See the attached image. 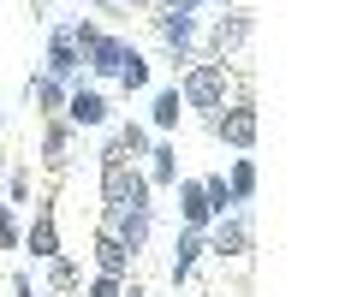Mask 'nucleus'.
<instances>
[{
    "instance_id": "1",
    "label": "nucleus",
    "mask_w": 357,
    "mask_h": 297,
    "mask_svg": "<svg viewBox=\"0 0 357 297\" xmlns=\"http://www.w3.org/2000/svg\"><path fill=\"white\" fill-rule=\"evenodd\" d=\"M238 95H250V78L238 72V60H191L178 72V102H185V113L203 119V125L227 102H238Z\"/></svg>"
},
{
    "instance_id": "2",
    "label": "nucleus",
    "mask_w": 357,
    "mask_h": 297,
    "mask_svg": "<svg viewBox=\"0 0 357 297\" xmlns=\"http://www.w3.org/2000/svg\"><path fill=\"white\" fill-rule=\"evenodd\" d=\"M96 191H102V214L96 220L131 214V208H155V191L143 179V167L119 155V143H102V155H96Z\"/></svg>"
},
{
    "instance_id": "3",
    "label": "nucleus",
    "mask_w": 357,
    "mask_h": 297,
    "mask_svg": "<svg viewBox=\"0 0 357 297\" xmlns=\"http://www.w3.org/2000/svg\"><path fill=\"white\" fill-rule=\"evenodd\" d=\"M72 42H77V54H84V72L96 78V90L119 78V65H126V54H131V36L107 30L102 18H72Z\"/></svg>"
},
{
    "instance_id": "4",
    "label": "nucleus",
    "mask_w": 357,
    "mask_h": 297,
    "mask_svg": "<svg viewBox=\"0 0 357 297\" xmlns=\"http://www.w3.org/2000/svg\"><path fill=\"white\" fill-rule=\"evenodd\" d=\"M250 36H256V6H227V13H215L203 24L197 60H238V54L250 48Z\"/></svg>"
},
{
    "instance_id": "5",
    "label": "nucleus",
    "mask_w": 357,
    "mask_h": 297,
    "mask_svg": "<svg viewBox=\"0 0 357 297\" xmlns=\"http://www.w3.org/2000/svg\"><path fill=\"white\" fill-rule=\"evenodd\" d=\"M149 30H155V42H161V54H167V65H173V72H185V65L197 60V36H203V18L178 13L173 0H167V6H149Z\"/></svg>"
},
{
    "instance_id": "6",
    "label": "nucleus",
    "mask_w": 357,
    "mask_h": 297,
    "mask_svg": "<svg viewBox=\"0 0 357 297\" xmlns=\"http://www.w3.org/2000/svg\"><path fill=\"white\" fill-rule=\"evenodd\" d=\"M208 137H215L220 149H232V155H250L256 137H262V107H256V95H238V102H227L215 119H208Z\"/></svg>"
},
{
    "instance_id": "7",
    "label": "nucleus",
    "mask_w": 357,
    "mask_h": 297,
    "mask_svg": "<svg viewBox=\"0 0 357 297\" xmlns=\"http://www.w3.org/2000/svg\"><path fill=\"white\" fill-rule=\"evenodd\" d=\"M208 262H250V250H256V238H250V208H232V214H220V220H208Z\"/></svg>"
},
{
    "instance_id": "8",
    "label": "nucleus",
    "mask_w": 357,
    "mask_h": 297,
    "mask_svg": "<svg viewBox=\"0 0 357 297\" xmlns=\"http://www.w3.org/2000/svg\"><path fill=\"white\" fill-rule=\"evenodd\" d=\"M72 161H77V131L66 125V119H42V131H36V167L48 172V179H66Z\"/></svg>"
},
{
    "instance_id": "9",
    "label": "nucleus",
    "mask_w": 357,
    "mask_h": 297,
    "mask_svg": "<svg viewBox=\"0 0 357 297\" xmlns=\"http://www.w3.org/2000/svg\"><path fill=\"white\" fill-rule=\"evenodd\" d=\"M36 214L24 220V256H36V262H54V256H66V244H60V214H54V191L48 196H36Z\"/></svg>"
},
{
    "instance_id": "10",
    "label": "nucleus",
    "mask_w": 357,
    "mask_h": 297,
    "mask_svg": "<svg viewBox=\"0 0 357 297\" xmlns=\"http://www.w3.org/2000/svg\"><path fill=\"white\" fill-rule=\"evenodd\" d=\"M60 119L77 131V137H84V131H102V125H114V102H107V90H96V83H77V90L66 95Z\"/></svg>"
},
{
    "instance_id": "11",
    "label": "nucleus",
    "mask_w": 357,
    "mask_h": 297,
    "mask_svg": "<svg viewBox=\"0 0 357 297\" xmlns=\"http://www.w3.org/2000/svg\"><path fill=\"white\" fill-rule=\"evenodd\" d=\"M42 72H48V78H60L66 90H77V83H84V54H77V42H72V18L48 30V54H42Z\"/></svg>"
},
{
    "instance_id": "12",
    "label": "nucleus",
    "mask_w": 357,
    "mask_h": 297,
    "mask_svg": "<svg viewBox=\"0 0 357 297\" xmlns=\"http://www.w3.org/2000/svg\"><path fill=\"white\" fill-rule=\"evenodd\" d=\"M131 268H137V256H131V250L119 244L114 232H102V226H96V238H89V273H107V280H131Z\"/></svg>"
},
{
    "instance_id": "13",
    "label": "nucleus",
    "mask_w": 357,
    "mask_h": 297,
    "mask_svg": "<svg viewBox=\"0 0 357 297\" xmlns=\"http://www.w3.org/2000/svg\"><path fill=\"white\" fill-rule=\"evenodd\" d=\"M137 167H143V179H149L155 196L173 191V184H178V143H173V137H155V143H149V155H143Z\"/></svg>"
},
{
    "instance_id": "14",
    "label": "nucleus",
    "mask_w": 357,
    "mask_h": 297,
    "mask_svg": "<svg viewBox=\"0 0 357 297\" xmlns=\"http://www.w3.org/2000/svg\"><path fill=\"white\" fill-rule=\"evenodd\" d=\"M102 232H114L119 244L131 250V256H143L149 250V232H155V208H131V214H114V220H96Z\"/></svg>"
},
{
    "instance_id": "15",
    "label": "nucleus",
    "mask_w": 357,
    "mask_h": 297,
    "mask_svg": "<svg viewBox=\"0 0 357 297\" xmlns=\"http://www.w3.org/2000/svg\"><path fill=\"white\" fill-rule=\"evenodd\" d=\"M203 256H208V238L191 232V226H178V232H173V256H167L173 285H191V273H197V262H203Z\"/></svg>"
},
{
    "instance_id": "16",
    "label": "nucleus",
    "mask_w": 357,
    "mask_h": 297,
    "mask_svg": "<svg viewBox=\"0 0 357 297\" xmlns=\"http://www.w3.org/2000/svg\"><path fill=\"white\" fill-rule=\"evenodd\" d=\"M173 196H178V226H191V232H208V196H203V179H185L178 172V184H173Z\"/></svg>"
},
{
    "instance_id": "17",
    "label": "nucleus",
    "mask_w": 357,
    "mask_h": 297,
    "mask_svg": "<svg viewBox=\"0 0 357 297\" xmlns=\"http://www.w3.org/2000/svg\"><path fill=\"white\" fill-rule=\"evenodd\" d=\"M66 83L60 78H48V72H30V83H24V102L36 107V119H60V107H66Z\"/></svg>"
},
{
    "instance_id": "18",
    "label": "nucleus",
    "mask_w": 357,
    "mask_h": 297,
    "mask_svg": "<svg viewBox=\"0 0 357 297\" xmlns=\"http://www.w3.org/2000/svg\"><path fill=\"white\" fill-rule=\"evenodd\" d=\"M42 297H77L84 291V262H72V256H54V262H42Z\"/></svg>"
},
{
    "instance_id": "19",
    "label": "nucleus",
    "mask_w": 357,
    "mask_h": 297,
    "mask_svg": "<svg viewBox=\"0 0 357 297\" xmlns=\"http://www.w3.org/2000/svg\"><path fill=\"white\" fill-rule=\"evenodd\" d=\"M178 119H185V102H178V83L155 90V95H149V119H143V125H149L155 137H173V131H178Z\"/></svg>"
},
{
    "instance_id": "20",
    "label": "nucleus",
    "mask_w": 357,
    "mask_h": 297,
    "mask_svg": "<svg viewBox=\"0 0 357 297\" xmlns=\"http://www.w3.org/2000/svg\"><path fill=\"white\" fill-rule=\"evenodd\" d=\"M220 179H227V191H232V202H238V208H250V202H256V191H262V172H256V161H250V155H232Z\"/></svg>"
},
{
    "instance_id": "21",
    "label": "nucleus",
    "mask_w": 357,
    "mask_h": 297,
    "mask_svg": "<svg viewBox=\"0 0 357 297\" xmlns=\"http://www.w3.org/2000/svg\"><path fill=\"white\" fill-rule=\"evenodd\" d=\"M149 78H155V60L137 48V42H131V54H126V65H119V78H114V83H119L126 95H143V90H149Z\"/></svg>"
},
{
    "instance_id": "22",
    "label": "nucleus",
    "mask_w": 357,
    "mask_h": 297,
    "mask_svg": "<svg viewBox=\"0 0 357 297\" xmlns=\"http://www.w3.org/2000/svg\"><path fill=\"white\" fill-rule=\"evenodd\" d=\"M114 143H119V155H126V161H143V155H149V143H155V131L143 125V119H126V125L114 131Z\"/></svg>"
},
{
    "instance_id": "23",
    "label": "nucleus",
    "mask_w": 357,
    "mask_h": 297,
    "mask_svg": "<svg viewBox=\"0 0 357 297\" xmlns=\"http://www.w3.org/2000/svg\"><path fill=\"white\" fill-rule=\"evenodd\" d=\"M30 196H36V172L13 167V172H6V196H0V202H6V208H30Z\"/></svg>"
},
{
    "instance_id": "24",
    "label": "nucleus",
    "mask_w": 357,
    "mask_h": 297,
    "mask_svg": "<svg viewBox=\"0 0 357 297\" xmlns=\"http://www.w3.org/2000/svg\"><path fill=\"white\" fill-rule=\"evenodd\" d=\"M203 196H208V214H232V208H238V202H232V191H227V179H220V172H203Z\"/></svg>"
},
{
    "instance_id": "25",
    "label": "nucleus",
    "mask_w": 357,
    "mask_h": 297,
    "mask_svg": "<svg viewBox=\"0 0 357 297\" xmlns=\"http://www.w3.org/2000/svg\"><path fill=\"white\" fill-rule=\"evenodd\" d=\"M24 244V220H18V208L0 202V250H18Z\"/></svg>"
},
{
    "instance_id": "26",
    "label": "nucleus",
    "mask_w": 357,
    "mask_h": 297,
    "mask_svg": "<svg viewBox=\"0 0 357 297\" xmlns=\"http://www.w3.org/2000/svg\"><path fill=\"white\" fill-rule=\"evenodd\" d=\"M77 297H126V280H107V273H89L84 280V291Z\"/></svg>"
},
{
    "instance_id": "27",
    "label": "nucleus",
    "mask_w": 357,
    "mask_h": 297,
    "mask_svg": "<svg viewBox=\"0 0 357 297\" xmlns=\"http://www.w3.org/2000/svg\"><path fill=\"white\" fill-rule=\"evenodd\" d=\"M13 297H42V285L30 280V268H13Z\"/></svg>"
},
{
    "instance_id": "28",
    "label": "nucleus",
    "mask_w": 357,
    "mask_h": 297,
    "mask_svg": "<svg viewBox=\"0 0 357 297\" xmlns=\"http://www.w3.org/2000/svg\"><path fill=\"white\" fill-rule=\"evenodd\" d=\"M173 6H178V13H191V18H203L208 6H220V0H173Z\"/></svg>"
},
{
    "instance_id": "29",
    "label": "nucleus",
    "mask_w": 357,
    "mask_h": 297,
    "mask_svg": "<svg viewBox=\"0 0 357 297\" xmlns=\"http://www.w3.org/2000/svg\"><path fill=\"white\" fill-rule=\"evenodd\" d=\"M119 13H149V0H114Z\"/></svg>"
},
{
    "instance_id": "30",
    "label": "nucleus",
    "mask_w": 357,
    "mask_h": 297,
    "mask_svg": "<svg viewBox=\"0 0 357 297\" xmlns=\"http://www.w3.org/2000/svg\"><path fill=\"white\" fill-rule=\"evenodd\" d=\"M126 297H155L149 285H137V280H126Z\"/></svg>"
},
{
    "instance_id": "31",
    "label": "nucleus",
    "mask_w": 357,
    "mask_h": 297,
    "mask_svg": "<svg viewBox=\"0 0 357 297\" xmlns=\"http://www.w3.org/2000/svg\"><path fill=\"white\" fill-rule=\"evenodd\" d=\"M0 167H6V143H0Z\"/></svg>"
},
{
    "instance_id": "32",
    "label": "nucleus",
    "mask_w": 357,
    "mask_h": 297,
    "mask_svg": "<svg viewBox=\"0 0 357 297\" xmlns=\"http://www.w3.org/2000/svg\"><path fill=\"white\" fill-rule=\"evenodd\" d=\"M48 6H72V0H48Z\"/></svg>"
}]
</instances>
